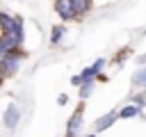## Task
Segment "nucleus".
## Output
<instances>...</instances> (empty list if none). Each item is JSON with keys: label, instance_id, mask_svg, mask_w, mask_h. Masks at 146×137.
I'll return each mask as SVG.
<instances>
[{"label": "nucleus", "instance_id": "obj_5", "mask_svg": "<svg viewBox=\"0 0 146 137\" xmlns=\"http://www.w3.org/2000/svg\"><path fill=\"white\" fill-rule=\"evenodd\" d=\"M55 11H57V16H59L64 23L78 18L75 11H73V2H71V0H55Z\"/></svg>", "mask_w": 146, "mask_h": 137}, {"label": "nucleus", "instance_id": "obj_2", "mask_svg": "<svg viewBox=\"0 0 146 137\" xmlns=\"http://www.w3.org/2000/svg\"><path fill=\"white\" fill-rule=\"evenodd\" d=\"M23 59H25V53L21 50V48H16V50H11V53H7L2 59H0V66H2V73L9 78V75H14L18 68H21V64H23Z\"/></svg>", "mask_w": 146, "mask_h": 137}, {"label": "nucleus", "instance_id": "obj_11", "mask_svg": "<svg viewBox=\"0 0 146 137\" xmlns=\"http://www.w3.org/2000/svg\"><path fill=\"white\" fill-rule=\"evenodd\" d=\"M62 37H64V25H55L52 32H50V43L57 46V43L62 41Z\"/></svg>", "mask_w": 146, "mask_h": 137}, {"label": "nucleus", "instance_id": "obj_17", "mask_svg": "<svg viewBox=\"0 0 146 137\" xmlns=\"http://www.w3.org/2000/svg\"><path fill=\"white\" fill-rule=\"evenodd\" d=\"M5 80H7V75H5V73H2V66H0V84H2V82H5Z\"/></svg>", "mask_w": 146, "mask_h": 137}, {"label": "nucleus", "instance_id": "obj_18", "mask_svg": "<svg viewBox=\"0 0 146 137\" xmlns=\"http://www.w3.org/2000/svg\"><path fill=\"white\" fill-rule=\"evenodd\" d=\"M87 137H96V135H87Z\"/></svg>", "mask_w": 146, "mask_h": 137}, {"label": "nucleus", "instance_id": "obj_15", "mask_svg": "<svg viewBox=\"0 0 146 137\" xmlns=\"http://www.w3.org/2000/svg\"><path fill=\"white\" fill-rule=\"evenodd\" d=\"M71 84L80 87V84H82V78H80V75H73V78H71Z\"/></svg>", "mask_w": 146, "mask_h": 137}, {"label": "nucleus", "instance_id": "obj_16", "mask_svg": "<svg viewBox=\"0 0 146 137\" xmlns=\"http://www.w3.org/2000/svg\"><path fill=\"white\" fill-rule=\"evenodd\" d=\"M57 103H59V105H66V103H68V96H66V94H59Z\"/></svg>", "mask_w": 146, "mask_h": 137}, {"label": "nucleus", "instance_id": "obj_13", "mask_svg": "<svg viewBox=\"0 0 146 137\" xmlns=\"http://www.w3.org/2000/svg\"><path fill=\"white\" fill-rule=\"evenodd\" d=\"M103 66H105V59H96V62H94L89 68H91V73L98 78V75H100V71H103Z\"/></svg>", "mask_w": 146, "mask_h": 137}, {"label": "nucleus", "instance_id": "obj_6", "mask_svg": "<svg viewBox=\"0 0 146 137\" xmlns=\"http://www.w3.org/2000/svg\"><path fill=\"white\" fill-rule=\"evenodd\" d=\"M116 119H119V112H107V114H103L100 119H96V130H98V132H103V130L112 128Z\"/></svg>", "mask_w": 146, "mask_h": 137}, {"label": "nucleus", "instance_id": "obj_4", "mask_svg": "<svg viewBox=\"0 0 146 137\" xmlns=\"http://www.w3.org/2000/svg\"><path fill=\"white\" fill-rule=\"evenodd\" d=\"M82 130V105L71 114L68 123H66V137H78Z\"/></svg>", "mask_w": 146, "mask_h": 137}, {"label": "nucleus", "instance_id": "obj_1", "mask_svg": "<svg viewBox=\"0 0 146 137\" xmlns=\"http://www.w3.org/2000/svg\"><path fill=\"white\" fill-rule=\"evenodd\" d=\"M0 30H2V34L11 37L18 46H23V21L18 16H9V14L0 11Z\"/></svg>", "mask_w": 146, "mask_h": 137}, {"label": "nucleus", "instance_id": "obj_14", "mask_svg": "<svg viewBox=\"0 0 146 137\" xmlns=\"http://www.w3.org/2000/svg\"><path fill=\"white\" fill-rule=\"evenodd\" d=\"M132 100H135V105H137V107H141V105L146 103V98H144V96H135Z\"/></svg>", "mask_w": 146, "mask_h": 137}, {"label": "nucleus", "instance_id": "obj_9", "mask_svg": "<svg viewBox=\"0 0 146 137\" xmlns=\"http://www.w3.org/2000/svg\"><path fill=\"white\" fill-rule=\"evenodd\" d=\"M132 82H135V87H139V89H144V91H146V66H141L139 71H135Z\"/></svg>", "mask_w": 146, "mask_h": 137}, {"label": "nucleus", "instance_id": "obj_12", "mask_svg": "<svg viewBox=\"0 0 146 137\" xmlns=\"http://www.w3.org/2000/svg\"><path fill=\"white\" fill-rule=\"evenodd\" d=\"M94 82H96V80H89V82H82V84H80V98H82V100L89 98V94L94 91Z\"/></svg>", "mask_w": 146, "mask_h": 137}, {"label": "nucleus", "instance_id": "obj_3", "mask_svg": "<svg viewBox=\"0 0 146 137\" xmlns=\"http://www.w3.org/2000/svg\"><path fill=\"white\" fill-rule=\"evenodd\" d=\"M18 121H21V110H18V105L9 103L7 110H5V114H2V126L9 128V130H14L18 126Z\"/></svg>", "mask_w": 146, "mask_h": 137}, {"label": "nucleus", "instance_id": "obj_10", "mask_svg": "<svg viewBox=\"0 0 146 137\" xmlns=\"http://www.w3.org/2000/svg\"><path fill=\"white\" fill-rule=\"evenodd\" d=\"M139 110H141V107H137V105H125V107L119 112V119H132V116L139 114Z\"/></svg>", "mask_w": 146, "mask_h": 137}, {"label": "nucleus", "instance_id": "obj_7", "mask_svg": "<svg viewBox=\"0 0 146 137\" xmlns=\"http://www.w3.org/2000/svg\"><path fill=\"white\" fill-rule=\"evenodd\" d=\"M16 48H21L11 37H7V34H2L0 37V59L7 55V53H11V50H16Z\"/></svg>", "mask_w": 146, "mask_h": 137}, {"label": "nucleus", "instance_id": "obj_8", "mask_svg": "<svg viewBox=\"0 0 146 137\" xmlns=\"http://www.w3.org/2000/svg\"><path fill=\"white\" fill-rule=\"evenodd\" d=\"M71 2H73V11H75L78 18H82V16L94 7V0H71Z\"/></svg>", "mask_w": 146, "mask_h": 137}]
</instances>
